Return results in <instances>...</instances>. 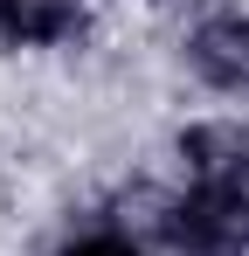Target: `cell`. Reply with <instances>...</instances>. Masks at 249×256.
Here are the masks:
<instances>
[{
	"label": "cell",
	"mask_w": 249,
	"mask_h": 256,
	"mask_svg": "<svg viewBox=\"0 0 249 256\" xmlns=\"http://www.w3.org/2000/svg\"><path fill=\"white\" fill-rule=\"evenodd\" d=\"M160 242L173 256H242L249 250V187H194L166 194Z\"/></svg>",
	"instance_id": "obj_1"
},
{
	"label": "cell",
	"mask_w": 249,
	"mask_h": 256,
	"mask_svg": "<svg viewBox=\"0 0 249 256\" xmlns=\"http://www.w3.org/2000/svg\"><path fill=\"white\" fill-rule=\"evenodd\" d=\"M187 70H194L208 90L249 97V14L242 7H222V14L194 21V35H187Z\"/></svg>",
	"instance_id": "obj_2"
},
{
	"label": "cell",
	"mask_w": 249,
	"mask_h": 256,
	"mask_svg": "<svg viewBox=\"0 0 249 256\" xmlns=\"http://www.w3.org/2000/svg\"><path fill=\"white\" fill-rule=\"evenodd\" d=\"M194 187H249V125L242 118H201L173 138Z\"/></svg>",
	"instance_id": "obj_3"
},
{
	"label": "cell",
	"mask_w": 249,
	"mask_h": 256,
	"mask_svg": "<svg viewBox=\"0 0 249 256\" xmlns=\"http://www.w3.org/2000/svg\"><path fill=\"white\" fill-rule=\"evenodd\" d=\"M48 256H146V242L111 222V228H83V236H70V242H56Z\"/></svg>",
	"instance_id": "obj_4"
},
{
	"label": "cell",
	"mask_w": 249,
	"mask_h": 256,
	"mask_svg": "<svg viewBox=\"0 0 249 256\" xmlns=\"http://www.w3.org/2000/svg\"><path fill=\"white\" fill-rule=\"evenodd\" d=\"M21 7H28V0H0V42H14V28H21Z\"/></svg>",
	"instance_id": "obj_5"
}]
</instances>
